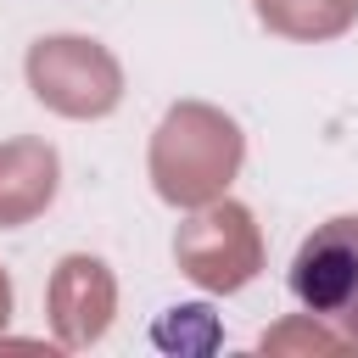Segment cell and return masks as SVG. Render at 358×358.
Masks as SVG:
<instances>
[{"instance_id":"6da1fadb","label":"cell","mask_w":358,"mask_h":358,"mask_svg":"<svg viewBox=\"0 0 358 358\" xmlns=\"http://www.w3.org/2000/svg\"><path fill=\"white\" fill-rule=\"evenodd\" d=\"M285 285L313 319L358 336V213L324 218L313 235H302Z\"/></svg>"}]
</instances>
